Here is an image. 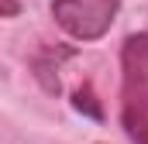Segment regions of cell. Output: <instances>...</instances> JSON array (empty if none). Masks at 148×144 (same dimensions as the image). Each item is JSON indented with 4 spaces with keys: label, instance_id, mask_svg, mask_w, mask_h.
Wrapping results in <instances>:
<instances>
[{
    "label": "cell",
    "instance_id": "5b68a950",
    "mask_svg": "<svg viewBox=\"0 0 148 144\" xmlns=\"http://www.w3.org/2000/svg\"><path fill=\"white\" fill-rule=\"evenodd\" d=\"M24 3L21 0H0V17H21Z\"/></svg>",
    "mask_w": 148,
    "mask_h": 144
},
{
    "label": "cell",
    "instance_id": "7a4b0ae2",
    "mask_svg": "<svg viewBox=\"0 0 148 144\" xmlns=\"http://www.w3.org/2000/svg\"><path fill=\"white\" fill-rule=\"evenodd\" d=\"M121 14V0H52V21L73 41H100Z\"/></svg>",
    "mask_w": 148,
    "mask_h": 144
},
{
    "label": "cell",
    "instance_id": "3957f363",
    "mask_svg": "<svg viewBox=\"0 0 148 144\" xmlns=\"http://www.w3.org/2000/svg\"><path fill=\"white\" fill-rule=\"evenodd\" d=\"M76 58V48L73 45H41L31 58V72H35L38 86L48 93V96H59L62 93V65Z\"/></svg>",
    "mask_w": 148,
    "mask_h": 144
},
{
    "label": "cell",
    "instance_id": "6da1fadb",
    "mask_svg": "<svg viewBox=\"0 0 148 144\" xmlns=\"http://www.w3.org/2000/svg\"><path fill=\"white\" fill-rule=\"evenodd\" d=\"M121 127L131 144H148V35L134 31L121 45Z\"/></svg>",
    "mask_w": 148,
    "mask_h": 144
},
{
    "label": "cell",
    "instance_id": "277c9868",
    "mask_svg": "<svg viewBox=\"0 0 148 144\" xmlns=\"http://www.w3.org/2000/svg\"><path fill=\"white\" fill-rule=\"evenodd\" d=\"M73 110L83 113V117H90V120H97V124L103 120V107H100V100H97L90 82H83L79 89H73Z\"/></svg>",
    "mask_w": 148,
    "mask_h": 144
}]
</instances>
